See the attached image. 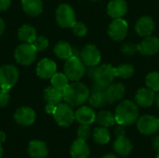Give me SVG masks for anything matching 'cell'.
<instances>
[{
	"mask_svg": "<svg viewBox=\"0 0 159 158\" xmlns=\"http://www.w3.org/2000/svg\"><path fill=\"white\" fill-rule=\"evenodd\" d=\"M55 55L61 60H68L73 56V48L66 41H60L54 47Z\"/></svg>",
	"mask_w": 159,
	"mask_h": 158,
	"instance_id": "cell-26",
	"label": "cell"
},
{
	"mask_svg": "<svg viewBox=\"0 0 159 158\" xmlns=\"http://www.w3.org/2000/svg\"><path fill=\"white\" fill-rule=\"evenodd\" d=\"M157 158H159V153H158V155H157Z\"/></svg>",
	"mask_w": 159,
	"mask_h": 158,
	"instance_id": "cell-47",
	"label": "cell"
},
{
	"mask_svg": "<svg viewBox=\"0 0 159 158\" xmlns=\"http://www.w3.org/2000/svg\"><path fill=\"white\" fill-rule=\"evenodd\" d=\"M138 51L144 56H152L157 53L159 50V39L156 36H146L137 45Z\"/></svg>",
	"mask_w": 159,
	"mask_h": 158,
	"instance_id": "cell-12",
	"label": "cell"
},
{
	"mask_svg": "<svg viewBox=\"0 0 159 158\" xmlns=\"http://www.w3.org/2000/svg\"><path fill=\"white\" fill-rule=\"evenodd\" d=\"M23 11L32 17L38 16L43 10L42 0H21Z\"/></svg>",
	"mask_w": 159,
	"mask_h": 158,
	"instance_id": "cell-23",
	"label": "cell"
},
{
	"mask_svg": "<svg viewBox=\"0 0 159 158\" xmlns=\"http://www.w3.org/2000/svg\"><path fill=\"white\" fill-rule=\"evenodd\" d=\"M125 92H126V88L122 83H114V82L111 85H109L104 90L108 103H115L120 101L124 97Z\"/></svg>",
	"mask_w": 159,
	"mask_h": 158,
	"instance_id": "cell-15",
	"label": "cell"
},
{
	"mask_svg": "<svg viewBox=\"0 0 159 158\" xmlns=\"http://www.w3.org/2000/svg\"><path fill=\"white\" fill-rule=\"evenodd\" d=\"M56 106H57V105L48 103V104L46 105V112H47L48 114H52V115H53V113H54V111H55V109H56Z\"/></svg>",
	"mask_w": 159,
	"mask_h": 158,
	"instance_id": "cell-41",
	"label": "cell"
},
{
	"mask_svg": "<svg viewBox=\"0 0 159 158\" xmlns=\"http://www.w3.org/2000/svg\"><path fill=\"white\" fill-rule=\"evenodd\" d=\"M28 154L32 158H46L48 149L44 142L34 140L28 144Z\"/></svg>",
	"mask_w": 159,
	"mask_h": 158,
	"instance_id": "cell-19",
	"label": "cell"
},
{
	"mask_svg": "<svg viewBox=\"0 0 159 158\" xmlns=\"http://www.w3.org/2000/svg\"><path fill=\"white\" fill-rule=\"evenodd\" d=\"M11 4V0H0V11L7 10Z\"/></svg>",
	"mask_w": 159,
	"mask_h": 158,
	"instance_id": "cell-38",
	"label": "cell"
},
{
	"mask_svg": "<svg viewBox=\"0 0 159 158\" xmlns=\"http://www.w3.org/2000/svg\"><path fill=\"white\" fill-rule=\"evenodd\" d=\"M33 45L37 51H43L48 47V40L45 36H38L35 38Z\"/></svg>",
	"mask_w": 159,
	"mask_h": 158,
	"instance_id": "cell-35",
	"label": "cell"
},
{
	"mask_svg": "<svg viewBox=\"0 0 159 158\" xmlns=\"http://www.w3.org/2000/svg\"><path fill=\"white\" fill-rule=\"evenodd\" d=\"M145 83L147 88H151L155 92H159V73H149L145 77Z\"/></svg>",
	"mask_w": 159,
	"mask_h": 158,
	"instance_id": "cell-32",
	"label": "cell"
},
{
	"mask_svg": "<svg viewBox=\"0 0 159 158\" xmlns=\"http://www.w3.org/2000/svg\"><path fill=\"white\" fill-rule=\"evenodd\" d=\"M90 90L89 88L78 81L69 84L62 90V97L66 103L72 107L79 106L89 100Z\"/></svg>",
	"mask_w": 159,
	"mask_h": 158,
	"instance_id": "cell-1",
	"label": "cell"
},
{
	"mask_svg": "<svg viewBox=\"0 0 159 158\" xmlns=\"http://www.w3.org/2000/svg\"><path fill=\"white\" fill-rule=\"evenodd\" d=\"M71 28L73 29L74 34L75 35H77V36H84L88 33L87 26L83 22H81V21H75Z\"/></svg>",
	"mask_w": 159,
	"mask_h": 158,
	"instance_id": "cell-34",
	"label": "cell"
},
{
	"mask_svg": "<svg viewBox=\"0 0 159 158\" xmlns=\"http://www.w3.org/2000/svg\"><path fill=\"white\" fill-rule=\"evenodd\" d=\"M154 30H155V21L149 16L141 17L135 24L136 33L143 37L151 35Z\"/></svg>",
	"mask_w": 159,
	"mask_h": 158,
	"instance_id": "cell-16",
	"label": "cell"
},
{
	"mask_svg": "<svg viewBox=\"0 0 159 158\" xmlns=\"http://www.w3.org/2000/svg\"><path fill=\"white\" fill-rule=\"evenodd\" d=\"M92 137H93V140L95 142H97L98 144L103 145V144H106L109 142V141L111 139V134L107 128L102 127V128L94 129Z\"/></svg>",
	"mask_w": 159,
	"mask_h": 158,
	"instance_id": "cell-27",
	"label": "cell"
},
{
	"mask_svg": "<svg viewBox=\"0 0 159 158\" xmlns=\"http://www.w3.org/2000/svg\"><path fill=\"white\" fill-rule=\"evenodd\" d=\"M95 121L102 127L108 128L116 123V117L115 115H113L109 111H101L96 115Z\"/></svg>",
	"mask_w": 159,
	"mask_h": 158,
	"instance_id": "cell-28",
	"label": "cell"
},
{
	"mask_svg": "<svg viewBox=\"0 0 159 158\" xmlns=\"http://www.w3.org/2000/svg\"><path fill=\"white\" fill-rule=\"evenodd\" d=\"M116 122L118 125L129 126L134 124L139 117V109L136 103L126 100L118 104L116 109Z\"/></svg>",
	"mask_w": 159,
	"mask_h": 158,
	"instance_id": "cell-2",
	"label": "cell"
},
{
	"mask_svg": "<svg viewBox=\"0 0 159 158\" xmlns=\"http://www.w3.org/2000/svg\"><path fill=\"white\" fill-rule=\"evenodd\" d=\"M18 37L23 43L33 44L34 41L35 40V38L37 37L36 30L34 29V27H33L29 24H24L19 29Z\"/></svg>",
	"mask_w": 159,
	"mask_h": 158,
	"instance_id": "cell-24",
	"label": "cell"
},
{
	"mask_svg": "<svg viewBox=\"0 0 159 158\" xmlns=\"http://www.w3.org/2000/svg\"><path fill=\"white\" fill-rule=\"evenodd\" d=\"M96 119V114L91 107L82 106L75 112V120L80 125H91Z\"/></svg>",
	"mask_w": 159,
	"mask_h": 158,
	"instance_id": "cell-20",
	"label": "cell"
},
{
	"mask_svg": "<svg viewBox=\"0 0 159 158\" xmlns=\"http://www.w3.org/2000/svg\"><path fill=\"white\" fill-rule=\"evenodd\" d=\"M57 71L56 63L50 59H43L41 60L36 66V74L40 78L49 79L51 78Z\"/></svg>",
	"mask_w": 159,
	"mask_h": 158,
	"instance_id": "cell-14",
	"label": "cell"
},
{
	"mask_svg": "<svg viewBox=\"0 0 159 158\" xmlns=\"http://www.w3.org/2000/svg\"><path fill=\"white\" fill-rule=\"evenodd\" d=\"M88 74L96 84L103 88H106L109 85H111L116 77V68L111 64L106 63L100 66H89Z\"/></svg>",
	"mask_w": 159,
	"mask_h": 158,
	"instance_id": "cell-3",
	"label": "cell"
},
{
	"mask_svg": "<svg viewBox=\"0 0 159 158\" xmlns=\"http://www.w3.org/2000/svg\"><path fill=\"white\" fill-rule=\"evenodd\" d=\"M89 105L93 108L103 107L104 105L108 103L104 91L92 92V94L89 97Z\"/></svg>",
	"mask_w": 159,
	"mask_h": 158,
	"instance_id": "cell-29",
	"label": "cell"
},
{
	"mask_svg": "<svg viewBox=\"0 0 159 158\" xmlns=\"http://www.w3.org/2000/svg\"><path fill=\"white\" fill-rule=\"evenodd\" d=\"M63 71L69 80L73 82L79 81L86 74L85 63L82 61L80 57L73 55L66 60Z\"/></svg>",
	"mask_w": 159,
	"mask_h": 158,
	"instance_id": "cell-4",
	"label": "cell"
},
{
	"mask_svg": "<svg viewBox=\"0 0 159 158\" xmlns=\"http://www.w3.org/2000/svg\"><path fill=\"white\" fill-rule=\"evenodd\" d=\"M137 129L143 135H153L159 130V118L150 115H143L137 120Z\"/></svg>",
	"mask_w": 159,
	"mask_h": 158,
	"instance_id": "cell-9",
	"label": "cell"
},
{
	"mask_svg": "<svg viewBox=\"0 0 159 158\" xmlns=\"http://www.w3.org/2000/svg\"><path fill=\"white\" fill-rule=\"evenodd\" d=\"M152 146L156 151H157L159 153V135L158 136H155L152 139Z\"/></svg>",
	"mask_w": 159,
	"mask_h": 158,
	"instance_id": "cell-40",
	"label": "cell"
},
{
	"mask_svg": "<svg viewBox=\"0 0 159 158\" xmlns=\"http://www.w3.org/2000/svg\"><path fill=\"white\" fill-rule=\"evenodd\" d=\"M121 51L125 55H133L136 51H138V47H137V45L133 43H126L122 46Z\"/></svg>",
	"mask_w": 159,
	"mask_h": 158,
	"instance_id": "cell-36",
	"label": "cell"
},
{
	"mask_svg": "<svg viewBox=\"0 0 159 158\" xmlns=\"http://www.w3.org/2000/svg\"><path fill=\"white\" fill-rule=\"evenodd\" d=\"M156 97L157 95L154 90L149 88H142L137 91L135 95V101L139 106L150 107L156 101Z\"/></svg>",
	"mask_w": 159,
	"mask_h": 158,
	"instance_id": "cell-17",
	"label": "cell"
},
{
	"mask_svg": "<svg viewBox=\"0 0 159 158\" xmlns=\"http://www.w3.org/2000/svg\"><path fill=\"white\" fill-rule=\"evenodd\" d=\"M91 135V129L89 128V125H81L78 129H77V138L84 140V141H88Z\"/></svg>",
	"mask_w": 159,
	"mask_h": 158,
	"instance_id": "cell-33",
	"label": "cell"
},
{
	"mask_svg": "<svg viewBox=\"0 0 159 158\" xmlns=\"http://www.w3.org/2000/svg\"><path fill=\"white\" fill-rule=\"evenodd\" d=\"M115 133H116V137L125 136V129H124V126L118 125V126L115 129Z\"/></svg>",
	"mask_w": 159,
	"mask_h": 158,
	"instance_id": "cell-39",
	"label": "cell"
},
{
	"mask_svg": "<svg viewBox=\"0 0 159 158\" xmlns=\"http://www.w3.org/2000/svg\"><path fill=\"white\" fill-rule=\"evenodd\" d=\"M37 56V50L34 48L33 44L23 43L18 46L14 52V57L17 62L21 65L32 64Z\"/></svg>",
	"mask_w": 159,
	"mask_h": 158,
	"instance_id": "cell-6",
	"label": "cell"
},
{
	"mask_svg": "<svg viewBox=\"0 0 159 158\" xmlns=\"http://www.w3.org/2000/svg\"><path fill=\"white\" fill-rule=\"evenodd\" d=\"M113 148L116 154H117L118 156H128L130 155L133 146L128 138H126L125 136H120V137H116V141L114 142Z\"/></svg>",
	"mask_w": 159,
	"mask_h": 158,
	"instance_id": "cell-22",
	"label": "cell"
},
{
	"mask_svg": "<svg viewBox=\"0 0 159 158\" xmlns=\"http://www.w3.org/2000/svg\"><path fill=\"white\" fill-rule=\"evenodd\" d=\"M116 74L118 77L128 79L134 74V67L131 64L124 63L116 68Z\"/></svg>",
	"mask_w": 159,
	"mask_h": 158,
	"instance_id": "cell-31",
	"label": "cell"
},
{
	"mask_svg": "<svg viewBox=\"0 0 159 158\" xmlns=\"http://www.w3.org/2000/svg\"><path fill=\"white\" fill-rule=\"evenodd\" d=\"M4 30H5V22H4V20L0 18V35L4 33Z\"/></svg>",
	"mask_w": 159,
	"mask_h": 158,
	"instance_id": "cell-43",
	"label": "cell"
},
{
	"mask_svg": "<svg viewBox=\"0 0 159 158\" xmlns=\"http://www.w3.org/2000/svg\"><path fill=\"white\" fill-rule=\"evenodd\" d=\"M53 117L61 127H69L75 120V113L68 103H59L53 113Z\"/></svg>",
	"mask_w": 159,
	"mask_h": 158,
	"instance_id": "cell-5",
	"label": "cell"
},
{
	"mask_svg": "<svg viewBox=\"0 0 159 158\" xmlns=\"http://www.w3.org/2000/svg\"><path fill=\"white\" fill-rule=\"evenodd\" d=\"M36 115L30 107H20L14 114L15 121L20 126H31L35 121Z\"/></svg>",
	"mask_w": 159,
	"mask_h": 158,
	"instance_id": "cell-13",
	"label": "cell"
},
{
	"mask_svg": "<svg viewBox=\"0 0 159 158\" xmlns=\"http://www.w3.org/2000/svg\"><path fill=\"white\" fill-rule=\"evenodd\" d=\"M80 59L87 66H97L102 59L101 52L94 45H86L80 52Z\"/></svg>",
	"mask_w": 159,
	"mask_h": 158,
	"instance_id": "cell-11",
	"label": "cell"
},
{
	"mask_svg": "<svg viewBox=\"0 0 159 158\" xmlns=\"http://www.w3.org/2000/svg\"><path fill=\"white\" fill-rule=\"evenodd\" d=\"M92 1H98V0H92Z\"/></svg>",
	"mask_w": 159,
	"mask_h": 158,
	"instance_id": "cell-48",
	"label": "cell"
},
{
	"mask_svg": "<svg viewBox=\"0 0 159 158\" xmlns=\"http://www.w3.org/2000/svg\"><path fill=\"white\" fill-rule=\"evenodd\" d=\"M57 23L62 28H70L75 22V13L68 4H61L56 10Z\"/></svg>",
	"mask_w": 159,
	"mask_h": 158,
	"instance_id": "cell-8",
	"label": "cell"
},
{
	"mask_svg": "<svg viewBox=\"0 0 159 158\" xmlns=\"http://www.w3.org/2000/svg\"><path fill=\"white\" fill-rule=\"evenodd\" d=\"M50 79H51V86H53L54 88H56L61 91L69 85V79L65 75L64 73L63 74L56 73Z\"/></svg>",
	"mask_w": 159,
	"mask_h": 158,
	"instance_id": "cell-30",
	"label": "cell"
},
{
	"mask_svg": "<svg viewBox=\"0 0 159 158\" xmlns=\"http://www.w3.org/2000/svg\"><path fill=\"white\" fill-rule=\"evenodd\" d=\"M156 102H157V107L159 108V93L157 95V97H156Z\"/></svg>",
	"mask_w": 159,
	"mask_h": 158,
	"instance_id": "cell-45",
	"label": "cell"
},
{
	"mask_svg": "<svg viewBox=\"0 0 159 158\" xmlns=\"http://www.w3.org/2000/svg\"><path fill=\"white\" fill-rule=\"evenodd\" d=\"M9 99H10V96H9L8 90L0 88V107L1 108L6 107L8 104Z\"/></svg>",
	"mask_w": 159,
	"mask_h": 158,
	"instance_id": "cell-37",
	"label": "cell"
},
{
	"mask_svg": "<svg viewBox=\"0 0 159 158\" xmlns=\"http://www.w3.org/2000/svg\"><path fill=\"white\" fill-rule=\"evenodd\" d=\"M44 98L48 103L58 105L61 103V100H63L62 97V91L54 88L53 86H50L47 88L44 91Z\"/></svg>",
	"mask_w": 159,
	"mask_h": 158,
	"instance_id": "cell-25",
	"label": "cell"
},
{
	"mask_svg": "<svg viewBox=\"0 0 159 158\" xmlns=\"http://www.w3.org/2000/svg\"><path fill=\"white\" fill-rule=\"evenodd\" d=\"M102 158H119L117 156L114 155V154H107L105 156H103Z\"/></svg>",
	"mask_w": 159,
	"mask_h": 158,
	"instance_id": "cell-44",
	"label": "cell"
},
{
	"mask_svg": "<svg viewBox=\"0 0 159 158\" xmlns=\"http://www.w3.org/2000/svg\"><path fill=\"white\" fill-rule=\"evenodd\" d=\"M128 11V5L125 0H112L107 6V13L113 19L122 18Z\"/></svg>",
	"mask_w": 159,
	"mask_h": 158,
	"instance_id": "cell-18",
	"label": "cell"
},
{
	"mask_svg": "<svg viewBox=\"0 0 159 158\" xmlns=\"http://www.w3.org/2000/svg\"><path fill=\"white\" fill-rule=\"evenodd\" d=\"M19 79V71L17 67L11 64L0 67V88L9 90L15 86Z\"/></svg>",
	"mask_w": 159,
	"mask_h": 158,
	"instance_id": "cell-7",
	"label": "cell"
},
{
	"mask_svg": "<svg viewBox=\"0 0 159 158\" xmlns=\"http://www.w3.org/2000/svg\"><path fill=\"white\" fill-rule=\"evenodd\" d=\"M129 31L128 22L122 18L115 19L108 28V34L115 41H121L126 38Z\"/></svg>",
	"mask_w": 159,
	"mask_h": 158,
	"instance_id": "cell-10",
	"label": "cell"
},
{
	"mask_svg": "<svg viewBox=\"0 0 159 158\" xmlns=\"http://www.w3.org/2000/svg\"><path fill=\"white\" fill-rule=\"evenodd\" d=\"M3 157V149L1 147V144H0V158Z\"/></svg>",
	"mask_w": 159,
	"mask_h": 158,
	"instance_id": "cell-46",
	"label": "cell"
},
{
	"mask_svg": "<svg viewBox=\"0 0 159 158\" xmlns=\"http://www.w3.org/2000/svg\"><path fill=\"white\" fill-rule=\"evenodd\" d=\"M70 154L72 158H88L90 154V149L86 141L77 139L73 142Z\"/></svg>",
	"mask_w": 159,
	"mask_h": 158,
	"instance_id": "cell-21",
	"label": "cell"
},
{
	"mask_svg": "<svg viewBox=\"0 0 159 158\" xmlns=\"http://www.w3.org/2000/svg\"><path fill=\"white\" fill-rule=\"evenodd\" d=\"M6 139H7L6 133H5L4 131H1V130H0V144H2L3 142H5Z\"/></svg>",
	"mask_w": 159,
	"mask_h": 158,
	"instance_id": "cell-42",
	"label": "cell"
}]
</instances>
